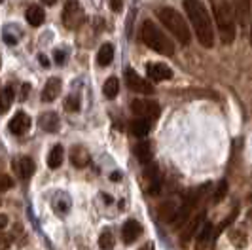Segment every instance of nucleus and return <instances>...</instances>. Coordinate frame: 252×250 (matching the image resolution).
Wrapping results in <instances>:
<instances>
[{
    "mask_svg": "<svg viewBox=\"0 0 252 250\" xmlns=\"http://www.w3.org/2000/svg\"><path fill=\"white\" fill-rule=\"evenodd\" d=\"M213 233H215V225L211 224V222H205V224H203L201 233H199V237L195 239V249L193 250H205L207 249V247H209V243H211Z\"/></svg>",
    "mask_w": 252,
    "mask_h": 250,
    "instance_id": "nucleus-15",
    "label": "nucleus"
},
{
    "mask_svg": "<svg viewBox=\"0 0 252 250\" xmlns=\"http://www.w3.org/2000/svg\"><path fill=\"white\" fill-rule=\"evenodd\" d=\"M178 213V207L173 203V201H167L165 205L159 207V218L165 220V222H173L175 220V216Z\"/></svg>",
    "mask_w": 252,
    "mask_h": 250,
    "instance_id": "nucleus-20",
    "label": "nucleus"
},
{
    "mask_svg": "<svg viewBox=\"0 0 252 250\" xmlns=\"http://www.w3.org/2000/svg\"><path fill=\"white\" fill-rule=\"evenodd\" d=\"M64 110L66 112H78L80 110V95H70L64 100Z\"/></svg>",
    "mask_w": 252,
    "mask_h": 250,
    "instance_id": "nucleus-29",
    "label": "nucleus"
},
{
    "mask_svg": "<svg viewBox=\"0 0 252 250\" xmlns=\"http://www.w3.org/2000/svg\"><path fill=\"white\" fill-rule=\"evenodd\" d=\"M13 102V89L8 86V88L2 89V112H8L10 104Z\"/></svg>",
    "mask_w": 252,
    "mask_h": 250,
    "instance_id": "nucleus-27",
    "label": "nucleus"
},
{
    "mask_svg": "<svg viewBox=\"0 0 252 250\" xmlns=\"http://www.w3.org/2000/svg\"><path fill=\"white\" fill-rule=\"evenodd\" d=\"M10 247V237L8 235H2V250H6Z\"/></svg>",
    "mask_w": 252,
    "mask_h": 250,
    "instance_id": "nucleus-37",
    "label": "nucleus"
},
{
    "mask_svg": "<svg viewBox=\"0 0 252 250\" xmlns=\"http://www.w3.org/2000/svg\"><path fill=\"white\" fill-rule=\"evenodd\" d=\"M64 159V150L61 144H57V146H53L50 152V156H48V167L50 169H57V167H61V163Z\"/></svg>",
    "mask_w": 252,
    "mask_h": 250,
    "instance_id": "nucleus-19",
    "label": "nucleus"
},
{
    "mask_svg": "<svg viewBox=\"0 0 252 250\" xmlns=\"http://www.w3.org/2000/svg\"><path fill=\"white\" fill-rule=\"evenodd\" d=\"M102 93H104L106 99H116L118 93H120V82H118V78H114V76L112 78H108V80L104 82Z\"/></svg>",
    "mask_w": 252,
    "mask_h": 250,
    "instance_id": "nucleus-21",
    "label": "nucleus"
},
{
    "mask_svg": "<svg viewBox=\"0 0 252 250\" xmlns=\"http://www.w3.org/2000/svg\"><path fill=\"white\" fill-rule=\"evenodd\" d=\"M29 93H31V86H29V84H23V91H21V100H25Z\"/></svg>",
    "mask_w": 252,
    "mask_h": 250,
    "instance_id": "nucleus-35",
    "label": "nucleus"
},
{
    "mask_svg": "<svg viewBox=\"0 0 252 250\" xmlns=\"http://www.w3.org/2000/svg\"><path fill=\"white\" fill-rule=\"evenodd\" d=\"M216 25L220 31V40L229 46L235 40V12L227 0H211Z\"/></svg>",
    "mask_w": 252,
    "mask_h": 250,
    "instance_id": "nucleus-2",
    "label": "nucleus"
},
{
    "mask_svg": "<svg viewBox=\"0 0 252 250\" xmlns=\"http://www.w3.org/2000/svg\"><path fill=\"white\" fill-rule=\"evenodd\" d=\"M38 125L44 129V131H48V133H57L59 131V116L55 112H44L40 116V120H38Z\"/></svg>",
    "mask_w": 252,
    "mask_h": 250,
    "instance_id": "nucleus-13",
    "label": "nucleus"
},
{
    "mask_svg": "<svg viewBox=\"0 0 252 250\" xmlns=\"http://www.w3.org/2000/svg\"><path fill=\"white\" fill-rule=\"evenodd\" d=\"M42 2H44V4H46V6H53V4H55V2H57V0H42Z\"/></svg>",
    "mask_w": 252,
    "mask_h": 250,
    "instance_id": "nucleus-40",
    "label": "nucleus"
},
{
    "mask_svg": "<svg viewBox=\"0 0 252 250\" xmlns=\"http://www.w3.org/2000/svg\"><path fill=\"white\" fill-rule=\"evenodd\" d=\"M110 2V8H112L114 12H122V8H124V0H108Z\"/></svg>",
    "mask_w": 252,
    "mask_h": 250,
    "instance_id": "nucleus-34",
    "label": "nucleus"
},
{
    "mask_svg": "<svg viewBox=\"0 0 252 250\" xmlns=\"http://www.w3.org/2000/svg\"><path fill=\"white\" fill-rule=\"evenodd\" d=\"M131 110L139 118L148 120L150 124H154L159 118V104L156 100H133L131 102Z\"/></svg>",
    "mask_w": 252,
    "mask_h": 250,
    "instance_id": "nucleus-6",
    "label": "nucleus"
},
{
    "mask_svg": "<svg viewBox=\"0 0 252 250\" xmlns=\"http://www.w3.org/2000/svg\"><path fill=\"white\" fill-rule=\"evenodd\" d=\"M235 218H237V209H233V211H231V214L227 216V218H226V220H224V222H222V224L218 225V229H216V231H215V235H218L220 231H224L226 227H229V224H231V222H233Z\"/></svg>",
    "mask_w": 252,
    "mask_h": 250,
    "instance_id": "nucleus-31",
    "label": "nucleus"
},
{
    "mask_svg": "<svg viewBox=\"0 0 252 250\" xmlns=\"http://www.w3.org/2000/svg\"><path fill=\"white\" fill-rule=\"evenodd\" d=\"M152 124L148 122V120H144V118H139V120H135L133 122V135L139 138H144L146 135H148V131H150Z\"/></svg>",
    "mask_w": 252,
    "mask_h": 250,
    "instance_id": "nucleus-22",
    "label": "nucleus"
},
{
    "mask_svg": "<svg viewBox=\"0 0 252 250\" xmlns=\"http://www.w3.org/2000/svg\"><path fill=\"white\" fill-rule=\"evenodd\" d=\"M114 245H116V241H114V235L110 229H104L101 235H99V247L101 250H112Z\"/></svg>",
    "mask_w": 252,
    "mask_h": 250,
    "instance_id": "nucleus-26",
    "label": "nucleus"
},
{
    "mask_svg": "<svg viewBox=\"0 0 252 250\" xmlns=\"http://www.w3.org/2000/svg\"><path fill=\"white\" fill-rule=\"evenodd\" d=\"M38 61H40V64L46 68V66H50V61H48V57L46 55H38Z\"/></svg>",
    "mask_w": 252,
    "mask_h": 250,
    "instance_id": "nucleus-36",
    "label": "nucleus"
},
{
    "mask_svg": "<svg viewBox=\"0 0 252 250\" xmlns=\"http://www.w3.org/2000/svg\"><path fill=\"white\" fill-rule=\"evenodd\" d=\"M126 84L129 89H133V91H139V93H144V95H150L154 93V88H152L150 82H146V80H142L133 68H127L126 70Z\"/></svg>",
    "mask_w": 252,
    "mask_h": 250,
    "instance_id": "nucleus-7",
    "label": "nucleus"
},
{
    "mask_svg": "<svg viewBox=\"0 0 252 250\" xmlns=\"http://www.w3.org/2000/svg\"><path fill=\"white\" fill-rule=\"evenodd\" d=\"M44 10L40 8V6H29L27 8V12H25V19L29 21V25H32V27H40L42 23H44Z\"/></svg>",
    "mask_w": 252,
    "mask_h": 250,
    "instance_id": "nucleus-16",
    "label": "nucleus"
},
{
    "mask_svg": "<svg viewBox=\"0 0 252 250\" xmlns=\"http://www.w3.org/2000/svg\"><path fill=\"white\" fill-rule=\"evenodd\" d=\"M53 57H55V62H57V64H64V57H66V53H64L63 50H55Z\"/></svg>",
    "mask_w": 252,
    "mask_h": 250,
    "instance_id": "nucleus-32",
    "label": "nucleus"
},
{
    "mask_svg": "<svg viewBox=\"0 0 252 250\" xmlns=\"http://www.w3.org/2000/svg\"><path fill=\"white\" fill-rule=\"evenodd\" d=\"M31 124H32V122H31V118H29L25 112H17L12 120H10L8 129L12 131L13 135H25L27 131L31 129Z\"/></svg>",
    "mask_w": 252,
    "mask_h": 250,
    "instance_id": "nucleus-10",
    "label": "nucleus"
},
{
    "mask_svg": "<svg viewBox=\"0 0 252 250\" xmlns=\"http://www.w3.org/2000/svg\"><path fill=\"white\" fill-rule=\"evenodd\" d=\"M17 167H19V175L23 176V178H31V176L34 175V169H36L34 161L31 157H21Z\"/></svg>",
    "mask_w": 252,
    "mask_h": 250,
    "instance_id": "nucleus-23",
    "label": "nucleus"
},
{
    "mask_svg": "<svg viewBox=\"0 0 252 250\" xmlns=\"http://www.w3.org/2000/svg\"><path fill=\"white\" fill-rule=\"evenodd\" d=\"M61 93V80L59 78H50L44 86V91H42V100L44 102H51L59 97Z\"/></svg>",
    "mask_w": 252,
    "mask_h": 250,
    "instance_id": "nucleus-12",
    "label": "nucleus"
},
{
    "mask_svg": "<svg viewBox=\"0 0 252 250\" xmlns=\"http://www.w3.org/2000/svg\"><path fill=\"white\" fill-rule=\"evenodd\" d=\"M158 17H159V21L165 25V29H169L171 34H175V38H177L180 44L188 46L189 40H191V32H189L186 19L175 8H159L158 10Z\"/></svg>",
    "mask_w": 252,
    "mask_h": 250,
    "instance_id": "nucleus-4",
    "label": "nucleus"
},
{
    "mask_svg": "<svg viewBox=\"0 0 252 250\" xmlns=\"http://www.w3.org/2000/svg\"><path fill=\"white\" fill-rule=\"evenodd\" d=\"M251 8H252L251 0H237L235 15H237V21L241 23V27H245L247 23H249V17H251Z\"/></svg>",
    "mask_w": 252,
    "mask_h": 250,
    "instance_id": "nucleus-17",
    "label": "nucleus"
},
{
    "mask_svg": "<svg viewBox=\"0 0 252 250\" xmlns=\"http://www.w3.org/2000/svg\"><path fill=\"white\" fill-rule=\"evenodd\" d=\"M53 207H55V211L57 213H68V201L64 199L63 201V195H59V197H55V201H53Z\"/></svg>",
    "mask_w": 252,
    "mask_h": 250,
    "instance_id": "nucleus-30",
    "label": "nucleus"
},
{
    "mask_svg": "<svg viewBox=\"0 0 252 250\" xmlns=\"http://www.w3.org/2000/svg\"><path fill=\"white\" fill-rule=\"evenodd\" d=\"M226 193H227V180L226 178H222V180H220V184H218V188H216L213 203H220V201L226 197Z\"/></svg>",
    "mask_w": 252,
    "mask_h": 250,
    "instance_id": "nucleus-28",
    "label": "nucleus"
},
{
    "mask_svg": "<svg viewBox=\"0 0 252 250\" xmlns=\"http://www.w3.org/2000/svg\"><path fill=\"white\" fill-rule=\"evenodd\" d=\"M70 161L74 167L78 169H84L86 165H89L91 161V157H89V152L84 148V146H72V150H70Z\"/></svg>",
    "mask_w": 252,
    "mask_h": 250,
    "instance_id": "nucleus-14",
    "label": "nucleus"
},
{
    "mask_svg": "<svg viewBox=\"0 0 252 250\" xmlns=\"http://www.w3.org/2000/svg\"><path fill=\"white\" fill-rule=\"evenodd\" d=\"M251 44H252V29H251Z\"/></svg>",
    "mask_w": 252,
    "mask_h": 250,
    "instance_id": "nucleus-42",
    "label": "nucleus"
},
{
    "mask_svg": "<svg viewBox=\"0 0 252 250\" xmlns=\"http://www.w3.org/2000/svg\"><path fill=\"white\" fill-rule=\"evenodd\" d=\"M84 19H86V15H84V10H82L80 2H78V0H66V4H64V8H63L64 27L70 29V31H74L78 27H82Z\"/></svg>",
    "mask_w": 252,
    "mask_h": 250,
    "instance_id": "nucleus-5",
    "label": "nucleus"
},
{
    "mask_svg": "<svg viewBox=\"0 0 252 250\" xmlns=\"http://www.w3.org/2000/svg\"><path fill=\"white\" fill-rule=\"evenodd\" d=\"M110 180H112V182H120V180H122V173H118V171L112 173V175H110Z\"/></svg>",
    "mask_w": 252,
    "mask_h": 250,
    "instance_id": "nucleus-38",
    "label": "nucleus"
},
{
    "mask_svg": "<svg viewBox=\"0 0 252 250\" xmlns=\"http://www.w3.org/2000/svg\"><path fill=\"white\" fill-rule=\"evenodd\" d=\"M6 224H8V218L2 214V216H0V227H6Z\"/></svg>",
    "mask_w": 252,
    "mask_h": 250,
    "instance_id": "nucleus-39",
    "label": "nucleus"
},
{
    "mask_svg": "<svg viewBox=\"0 0 252 250\" xmlns=\"http://www.w3.org/2000/svg\"><path fill=\"white\" fill-rule=\"evenodd\" d=\"M184 10L188 13L189 21L195 29V36L203 48H213L215 46V29L211 15L207 12L205 4L201 0H184Z\"/></svg>",
    "mask_w": 252,
    "mask_h": 250,
    "instance_id": "nucleus-1",
    "label": "nucleus"
},
{
    "mask_svg": "<svg viewBox=\"0 0 252 250\" xmlns=\"http://www.w3.org/2000/svg\"><path fill=\"white\" fill-rule=\"evenodd\" d=\"M146 74L154 82H163V80H171L173 78V70L163 64V62H148L146 64Z\"/></svg>",
    "mask_w": 252,
    "mask_h": 250,
    "instance_id": "nucleus-8",
    "label": "nucleus"
},
{
    "mask_svg": "<svg viewBox=\"0 0 252 250\" xmlns=\"http://www.w3.org/2000/svg\"><path fill=\"white\" fill-rule=\"evenodd\" d=\"M142 40H144V44L150 48V50L158 51L159 55H173L175 53V44L169 40V38L165 36V32L159 29V27L156 25L154 21L150 19H146L144 23H142Z\"/></svg>",
    "mask_w": 252,
    "mask_h": 250,
    "instance_id": "nucleus-3",
    "label": "nucleus"
},
{
    "mask_svg": "<svg viewBox=\"0 0 252 250\" xmlns=\"http://www.w3.org/2000/svg\"><path fill=\"white\" fill-rule=\"evenodd\" d=\"M135 154H137V157H139L140 163H150V159H152L150 142H140L139 146L135 148Z\"/></svg>",
    "mask_w": 252,
    "mask_h": 250,
    "instance_id": "nucleus-24",
    "label": "nucleus"
},
{
    "mask_svg": "<svg viewBox=\"0 0 252 250\" xmlns=\"http://www.w3.org/2000/svg\"><path fill=\"white\" fill-rule=\"evenodd\" d=\"M140 233H142V225L137 220H127L126 224H124V227H122V237H124L126 245L135 243L140 237Z\"/></svg>",
    "mask_w": 252,
    "mask_h": 250,
    "instance_id": "nucleus-11",
    "label": "nucleus"
},
{
    "mask_svg": "<svg viewBox=\"0 0 252 250\" xmlns=\"http://www.w3.org/2000/svg\"><path fill=\"white\" fill-rule=\"evenodd\" d=\"M12 184H13V180L10 178L8 175H4L2 176V191H6V189H10L12 188Z\"/></svg>",
    "mask_w": 252,
    "mask_h": 250,
    "instance_id": "nucleus-33",
    "label": "nucleus"
},
{
    "mask_svg": "<svg viewBox=\"0 0 252 250\" xmlns=\"http://www.w3.org/2000/svg\"><path fill=\"white\" fill-rule=\"evenodd\" d=\"M201 224H205V211H199L195 216H191V220H189L188 224H186V227L182 229L180 241H182V245H184V247H186L189 241H191V237L195 235V231L199 229V225H201Z\"/></svg>",
    "mask_w": 252,
    "mask_h": 250,
    "instance_id": "nucleus-9",
    "label": "nucleus"
},
{
    "mask_svg": "<svg viewBox=\"0 0 252 250\" xmlns=\"http://www.w3.org/2000/svg\"><path fill=\"white\" fill-rule=\"evenodd\" d=\"M251 2H252V0H251Z\"/></svg>",
    "mask_w": 252,
    "mask_h": 250,
    "instance_id": "nucleus-43",
    "label": "nucleus"
},
{
    "mask_svg": "<svg viewBox=\"0 0 252 250\" xmlns=\"http://www.w3.org/2000/svg\"><path fill=\"white\" fill-rule=\"evenodd\" d=\"M229 241L233 243L235 249H245L247 247V233L243 229H233L229 233Z\"/></svg>",
    "mask_w": 252,
    "mask_h": 250,
    "instance_id": "nucleus-25",
    "label": "nucleus"
},
{
    "mask_svg": "<svg viewBox=\"0 0 252 250\" xmlns=\"http://www.w3.org/2000/svg\"><path fill=\"white\" fill-rule=\"evenodd\" d=\"M114 59V46L112 44H102L99 53H97V64L99 66H108Z\"/></svg>",
    "mask_w": 252,
    "mask_h": 250,
    "instance_id": "nucleus-18",
    "label": "nucleus"
},
{
    "mask_svg": "<svg viewBox=\"0 0 252 250\" xmlns=\"http://www.w3.org/2000/svg\"><path fill=\"white\" fill-rule=\"evenodd\" d=\"M140 250H152V245H144V247H140Z\"/></svg>",
    "mask_w": 252,
    "mask_h": 250,
    "instance_id": "nucleus-41",
    "label": "nucleus"
}]
</instances>
